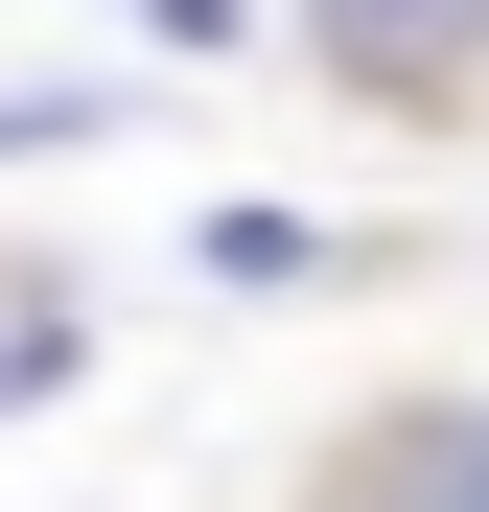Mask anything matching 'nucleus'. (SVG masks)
I'll use <instances>...</instances> for the list:
<instances>
[{
  "instance_id": "nucleus-1",
  "label": "nucleus",
  "mask_w": 489,
  "mask_h": 512,
  "mask_svg": "<svg viewBox=\"0 0 489 512\" xmlns=\"http://www.w3.org/2000/svg\"><path fill=\"white\" fill-rule=\"evenodd\" d=\"M303 47L350 70V94H396V117H443L466 70H489V0H303Z\"/></svg>"
},
{
  "instance_id": "nucleus-2",
  "label": "nucleus",
  "mask_w": 489,
  "mask_h": 512,
  "mask_svg": "<svg viewBox=\"0 0 489 512\" xmlns=\"http://www.w3.org/2000/svg\"><path fill=\"white\" fill-rule=\"evenodd\" d=\"M373 512H489V419H396V443H373Z\"/></svg>"
},
{
  "instance_id": "nucleus-3",
  "label": "nucleus",
  "mask_w": 489,
  "mask_h": 512,
  "mask_svg": "<svg viewBox=\"0 0 489 512\" xmlns=\"http://www.w3.org/2000/svg\"><path fill=\"white\" fill-rule=\"evenodd\" d=\"M47 373H70V303H47V280H0V419H24Z\"/></svg>"
}]
</instances>
